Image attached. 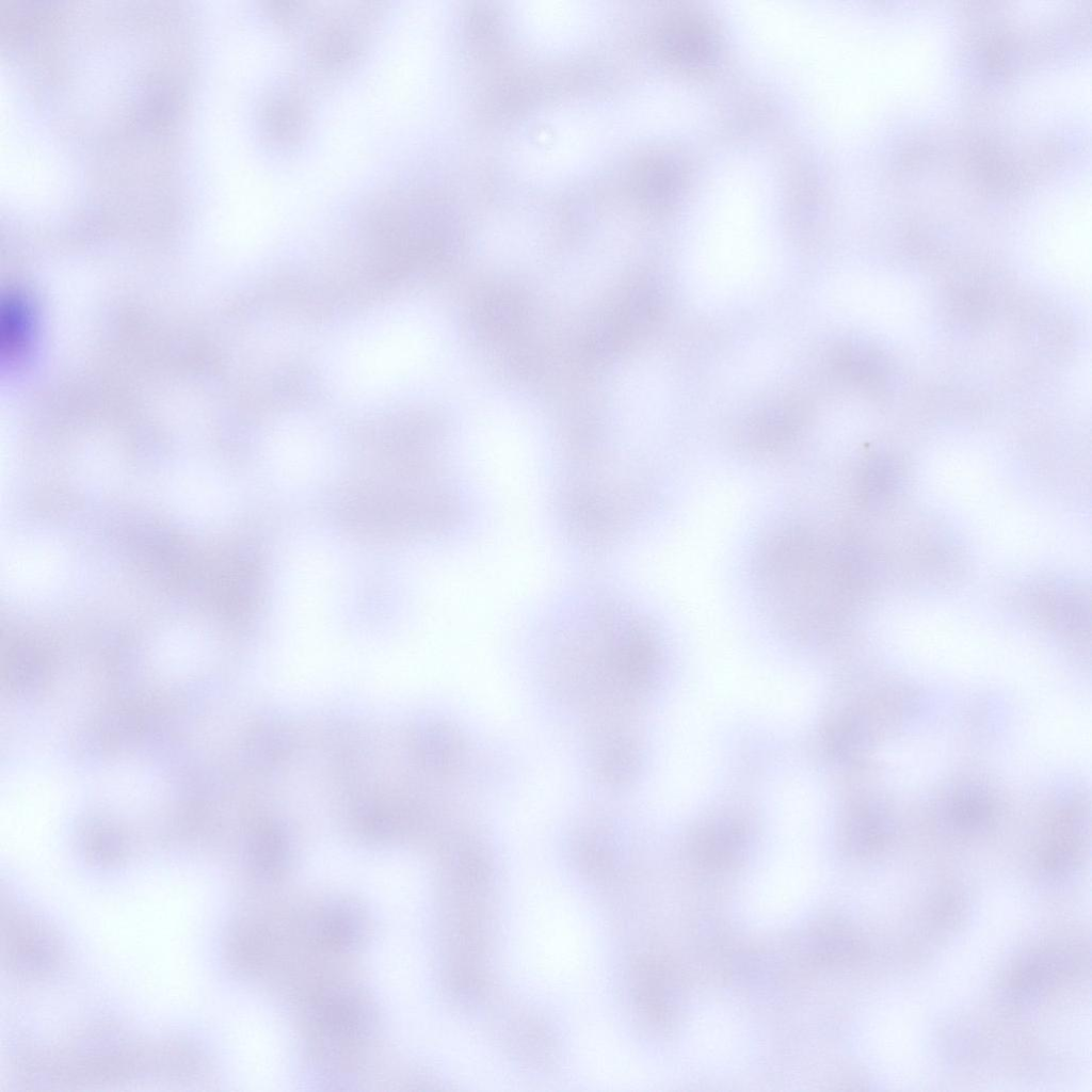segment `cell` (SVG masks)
Here are the masks:
<instances>
[{
	"instance_id": "obj_1",
	"label": "cell",
	"mask_w": 1092,
	"mask_h": 1092,
	"mask_svg": "<svg viewBox=\"0 0 1092 1092\" xmlns=\"http://www.w3.org/2000/svg\"><path fill=\"white\" fill-rule=\"evenodd\" d=\"M531 637L556 695L575 705L588 728L624 720L659 664L649 620L612 580L588 578L555 594Z\"/></svg>"
},
{
	"instance_id": "obj_2",
	"label": "cell",
	"mask_w": 1092,
	"mask_h": 1092,
	"mask_svg": "<svg viewBox=\"0 0 1092 1092\" xmlns=\"http://www.w3.org/2000/svg\"><path fill=\"white\" fill-rule=\"evenodd\" d=\"M307 1019L324 1050L339 1053L371 1039L378 1029L374 1001L351 985L323 989L310 1001Z\"/></svg>"
},
{
	"instance_id": "obj_3",
	"label": "cell",
	"mask_w": 1092,
	"mask_h": 1092,
	"mask_svg": "<svg viewBox=\"0 0 1092 1092\" xmlns=\"http://www.w3.org/2000/svg\"><path fill=\"white\" fill-rule=\"evenodd\" d=\"M493 1033L504 1053L531 1073L549 1074L560 1062L559 1039L536 1010L525 1006L492 1007Z\"/></svg>"
},
{
	"instance_id": "obj_4",
	"label": "cell",
	"mask_w": 1092,
	"mask_h": 1092,
	"mask_svg": "<svg viewBox=\"0 0 1092 1092\" xmlns=\"http://www.w3.org/2000/svg\"><path fill=\"white\" fill-rule=\"evenodd\" d=\"M619 818L606 813L588 814L573 825L568 852L574 867L588 881L613 886L620 879Z\"/></svg>"
},
{
	"instance_id": "obj_5",
	"label": "cell",
	"mask_w": 1092,
	"mask_h": 1092,
	"mask_svg": "<svg viewBox=\"0 0 1092 1092\" xmlns=\"http://www.w3.org/2000/svg\"><path fill=\"white\" fill-rule=\"evenodd\" d=\"M628 992L638 1021L652 1028H664L675 1012V985L665 964L640 956L628 970Z\"/></svg>"
},
{
	"instance_id": "obj_6",
	"label": "cell",
	"mask_w": 1092,
	"mask_h": 1092,
	"mask_svg": "<svg viewBox=\"0 0 1092 1092\" xmlns=\"http://www.w3.org/2000/svg\"><path fill=\"white\" fill-rule=\"evenodd\" d=\"M308 931L323 947L338 952L355 951L369 931V918L357 900L337 896L323 902L312 915Z\"/></svg>"
},
{
	"instance_id": "obj_7",
	"label": "cell",
	"mask_w": 1092,
	"mask_h": 1092,
	"mask_svg": "<svg viewBox=\"0 0 1092 1092\" xmlns=\"http://www.w3.org/2000/svg\"><path fill=\"white\" fill-rule=\"evenodd\" d=\"M5 932V957L11 970L36 977L53 968L59 944L46 925L31 917H11Z\"/></svg>"
},
{
	"instance_id": "obj_8",
	"label": "cell",
	"mask_w": 1092,
	"mask_h": 1092,
	"mask_svg": "<svg viewBox=\"0 0 1092 1092\" xmlns=\"http://www.w3.org/2000/svg\"><path fill=\"white\" fill-rule=\"evenodd\" d=\"M359 18V12L333 16L310 34L307 51L317 68L337 71L358 59L366 44V31Z\"/></svg>"
},
{
	"instance_id": "obj_9",
	"label": "cell",
	"mask_w": 1092,
	"mask_h": 1092,
	"mask_svg": "<svg viewBox=\"0 0 1092 1092\" xmlns=\"http://www.w3.org/2000/svg\"><path fill=\"white\" fill-rule=\"evenodd\" d=\"M661 43L665 58L688 71L712 67L720 53L719 39L712 28L692 16L672 20L663 31Z\"/></svg>"
},
{
	"instance_id": "obj_10",
	"label": "cell",
	"mask_w": 1092,
	"mask_h": 1092,
	"mask_svg": "<svg viewBox=\"0 0 1092 1092\" xmlns=\"http://www.w3.org/2000/svg\"><path fill=\"white\" fill-rule=\"evenodd\" d=\"M996 807L990 792L978 785H961L937 804V826L952 835H974L994 823Z\"/></svg>"
},
{
	"instance_id": "obj_11",
	"label": "cell",
	"mask_w": 1092,
	"mask_h": 1092,
	"mask_svg": "<svg viewBox=\"0 0 1092 1092\" xmlns=\"http://www.w3.org/2000/svg\"><path fill=\"white\" fill-rule=\"evenodd\" d=\"M894 831L895 822L887 807L880 802H868L849 817L845 839L851 851L866 854L882 848Z\"/></svg>"
},
{
	"instance_id": "obj_12",
	"label": "cell",
	"mask_w": 1092,
	"mask_h": 1092,
	"mask_svg": "<svg viewBox=\"0 0 1092 1092\" xmlns=\"http://www.w3.org/2000/svg\"><path fill=\"white\" fill-rule=\"evenodd\" d=\"M260 118L264 136L280 146L296 143L306 124L303 103L292 92L272 94L263 103Z\"/></svg>"
},
{
	"instance_id": "obj_13",
	"label": "cell",
	"mask_w": 1092,
	"mask_h": 1092,
	"mask_svg": "<svg viewBox=\"0 0 1092 1092\" xmlns=\"http://www.w3.org/2000/svg\"><path fill=\"white\" fill-rule=\"evenodd\" d=\"M1 353L9 364L27 352L32 338V315L21 296L10 293L2 304Z\"/></svg>"
},
{
	"instance_id": "obj_14",
	"label": "cell",
	"mask_w": 1092,
	"mask_h": 1092,
	"mask_svg": "<svg viewBox=\"0 0 1092 1092\" xmlns=\"http://www.w3.org/2000/svg\"><path fill=\"white\" fill-rule=\"evenodd\" d=\"M744 844L742 825L732 820H720L700 834L695 850L703 862L723 865L736 860Z\"/></svg>"
},
{
	"instance_id": "obj_15",
	"label": "cell",
	"mask_w": 1092,
	"mask_h": 1092,
	"mask_svg": "<svg viewBox=\"0 0 1092 1092\" xmlns=\"http://www.w3.org/2000/svg\"><path fill=\"white\" fill-rule=\"evenodd\" d=\"M1072 959L1065 953H1042L1023 964L1010 984L1016 998H1026L1047 986L1064 971L1070 970Z\"/></svg>"
},
{
	"instance_id": "obj_16",
	"label": "cell",
	"mask_w": 1092,
	"mask_h": 1092,
	"mask_svg": "<svg viewBox=\"0 0 1092 1092\" xmlns=\"http://www.w3.org/2000/svg\"><path fill=\"white\" fill-rule=\"evenodd\" d=\"M641 179L643 195L656 205L674 203L682 188V173L678 164L668 158H658L647 164Z\"/></svg>"
},
{
	"instance_id": "obj_17",
	"label": "cell",
	"mask_w": 1092,
	"mask_h": 1092,
	"mask_svg": "<svg viewBox=\"0 0 1092 1092\" xmlns=\"http://www.w3.org/2000/svg\"><path fill=\"white\" fill-rule=\"evenodd\" d=\"M248 865L254 876L266 882L279 879L288 865V851L276 838H261L253 842Z\"/></svg>"
},
{
	"instance_id": "obj_18",
	"label": "cell",
	"mask_w": 1092,
	"mask_h": 1092,
	"mask_svg": "<svg viewBox=\"0 0 1092 1092\" xmlns=\"http://www.w3.org/2000/svg\"><path fill=\"white\" fill-rule=\"evenodd\" d=\"M833 755L841 759H850L858 755L868 742L866 725L857 719H848L838 723L829 737Z\"/></svg>"
},
{
	"instance_id": "obj_19",
	"label": "cell",
	"mask_w": 1092,
	"mask_h": 1092,
	"mask_svg": "<svg viewBox=\"0 0 1092 1092\" xmlns=\"http://www.w3.org/2000/svg\"><path fill=\"white\" fill-rule=\"evenodd\" d=\"M897 477L892 464L876 462L865 475L864 495L869 501H881L894 489Z\"/></svg>"
},
{
	"instance_id": "obj_20",
	"label": "cell",
	"mask_w": 1092,
	"mask_h": 1092,
	"mask_svg": "<svg viewBox=\"0 0 1092 1092\" xmlns=\"http://www.w3.org/2000/svg\"><path fill=\"white\" fill-rule=\"evenodd\" d=\"M812 941L813 952L825 959L845 956L851 950L849 938L839 933H819Z\"/></svg>"
}]
</instances>
